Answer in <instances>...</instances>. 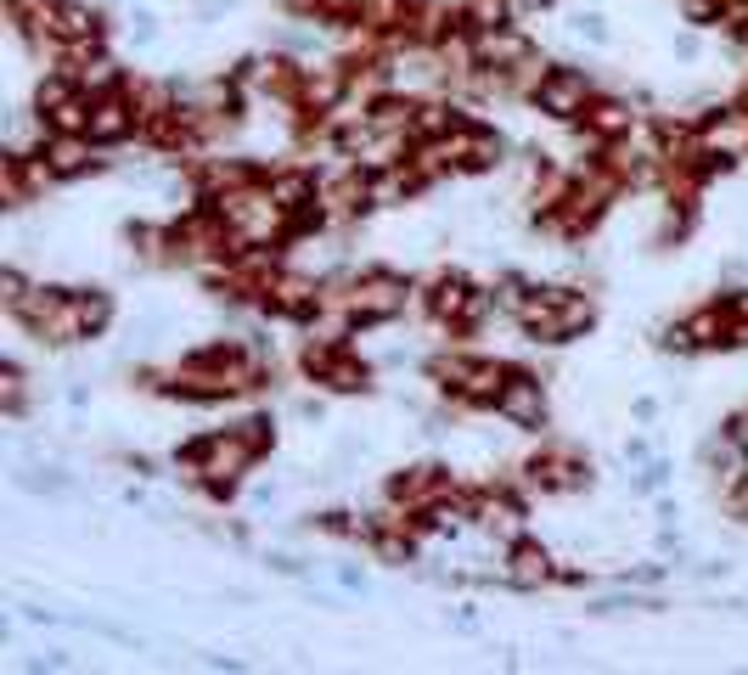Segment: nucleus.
Here are the masks:
<instances>
[{
	"label": "nucleus",
	"instance_id": "20e7f679",
	"mask_svg": "<svg viewBox=\"0 0 748 675\" xmlns=\"http://www.w3.org/2000/svg\"><path fill=\"white\" fill-rule=\"evenodd\" d=\"M135 124H141V119H135V113H130L119 97H102V102L91 108V141H97V147H108V141H124Z\"/></svg>",
	"mask_w": 748,
	"mask_h": 675
},
{
	"label": "nucleus",
	"instance_id": "7ed1b4c3",
	"mask_svg": "<svg viewBox=\"0 0 748 675\" xmlns=\"http://www.w3.org/2000/svg\"><path fill=\"white\" fill-rule=\"evenodd\" d=\"M350 310H355V321H388L394 310H405V288L394 276H372L350 293Z\"/></svg>",
	"mask_w": 748,
	"mask_h": 675
},
{
	"label": "nucleus",
	"instance_id": "423d86ee",
	"mask_svg": "<svg viewBox=\"0 0 748 675\" xmlns=\"http://www.w3.org/2000/svg\"><path fill=\"white\" fill-rule=\"evenodd\" d=\"M428 304H434V315L462 321V315H467V304H473V288H467L462 276H445V282L434 288V299H428Z\"/></svg>",
	"mask_w": 748,
	"mask_h": 675
},
{
	"label": "nucleus",
	"instance_id": "f03ea898",
	"mask_svg": "<svg viewBox=\"0 0 748 675\" xmlns=\"http://www.w3.org/2000/svg\"><path fill=\"white\" fill-rule=\"evenodd\" d=\"M495 411H502L507 422H518V429H540V416H546V405H540V383H535V377H524V372H513V377L502 383V394H495Z\"/></svg>",
	"mask_w": 748,
	"mask_h": 675
},
{
	"label": "nucleus",
	"instance_id": "39448f33",
	"mask_svg": "<svg viewBox=\"0 0 748 675\" xmlns=\"http://www.w3.org/2000/svg\"><path fill=\"white\" fill-rule=\"evenodd\" d=\"M507 580H513V585H540V580H552L546 552H540V546H529V541H518V546H513V568H507Z\"/></svg>",
	"mask_w": 748,
	"mask_h": 675
},
{
	"label": "nucleus",
	"instance_id": "0eeeda50",
	"mask_svg": "<svg viewBox=\"0 0 748 675\" xmlns=\"http://www.w3.org/2000/svg\"><path fill=\"white\" fill-rule=\"evenodd\" d=\"M586 124H592L603 141H619V135L630 130V108H619V102H603V108H592V113H586Z\"/></svg>",
	"mask_w": 748,
	"mask_h": 675
},
{
	"label": "nucleus",
	"instance_id": "f257e3e1",
	"mask_svg": "<svg viewBox=\"0 0 748 675\" xmlns=\"http://www.w3.org/2000/svg\"><path fill=\"white\" fill-rule=\"evenodd\" d=\"M535 102L552 119H574V113H586V102H592V79L579 73V68H552L535 84Z\"/></svg>",
	"mask_w": 748,
	"mask_h": 675
}]
</instances>
